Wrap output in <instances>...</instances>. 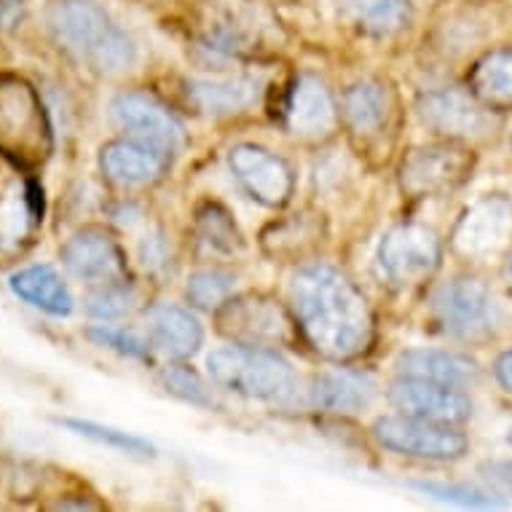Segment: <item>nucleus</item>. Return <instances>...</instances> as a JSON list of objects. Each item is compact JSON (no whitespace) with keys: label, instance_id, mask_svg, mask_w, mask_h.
<instances>
[{"label":"nucleus","instance_id":"nucleus-31","mask_svg":"<svg viewBox=\"0 0 512 512\" xmlns=\"http://www.w3.org/2000/svg\"><path fill=\"white\" fill-rule=\"evenodd\" d=\"M164 384L169 387V392H175L183 400H191V403H212L210 392L204 387V381L196 376L194 370L188 368H169L164 373Z\"/></svg>","mask_w":512,"mask_h":512},{"label":"nucleus","instance_id":"nucleus-7","mask_svg":"<svg viewBox=\"0 0 512 512\" xmlns=\"http://www.w3.org/2000/svg\"><path fill=\"white\" fill-rule=\"evenodd\" d=\"M218 328L236 344L277 346L290 338V319L269 295L247 293L228 298L218 309Z\"/></svg>","mask_w":512,"mask_h":512},{"label":"nucleus","instance_id":"nucleus-15","mask_svg":"<svg viewBox=\"0 0 512 512\" xmlns=\"http://www.w3.org/2000/svg\"><path fill=\"white\" fill-rule=\"evenodd\" d=\"M62 261L73 277L84 282L110 285V282H124L126 277L124 250L118 247L113 236L94 231V228L68 239V244L62 247Z\"/></svg>","mask_w":512,"mask_h":512},{"label":"nucleus","instance_id":"nucleus-17","mask_svg":"<svg viewBox=\"0 0 512 512\" xmlns=\"http://www.w3.org/2000/svg\"><path fill=\"white\" fill-rule=\"evenodd\" d=\"M287 126L298 137H325L336 126V102L330 97L328 86L319 78H298L290 105H287Z\"/></svg>","mask_w":512,"mask_h":512},{"label":"nucleus","instance_id":"nucleus-29","mask_svg":"<svg viewBox=\"0 0 512 512\" xmlns=\"http://www.w3.org/2000/svg\"><path fill=\"white\" fill-rule=\"evenodd\" d=\"M419 488L421 494L432 496V499H440V502L462 504V507H480V510H494V507H502L499 499L483 494V491H475V488L467 486H445V483H413Z\"/></svg>","mask_w":512,"mask_h":512},{"label":"nucleus","instance_id":"nucleus-8","mask_svg":"<svg viewBox=\"0 0 512 512\" xmlns=\"http://www.w3.org/2000/svg\"><path fill=\"white\" fill-rule=\"evenodd\" d=\"M440 242L424 226L392 228L378 247V266L392 285H416L437 269Z\"/></svg>","mask_w":512,"mask_h":512},{"label":"nucleus","instance_id":"nucleus-9","mask_svg":"<svg viewBox=\"0 0 512 512\" xmlns=\"http://www.w3.org/2000/svg\"><path fill=\"white\" fill-rule=\"evenodd\" d=\"M472 156L459 145H429L413 151L403 164V188L413 196L451 191L470 175Z\"/></svg>","mask_w":512,"mask_h":512},{"label":"nucleus","instance_id":"nucleus-10","mask_svg":"<svg viewBox=\"0 0 512 512\" xmlns=\"http://www.w3.org/2000/svg\"><path fill=\"white\" fill-rule=\"evenodd\" d=\"M231 172L242 188L266 207H282L293 194V172L285 161L258 145H236L228 156Z\"/></svg>","mask_w":512,"mask_h":512},{"label":"nucleus","instance_id":"nucleus-28","mask_svg":"<svg viewBox=\"0 0 512 512\" xmlns=\"http://www.w3.org/2000/svg\"><path fill=\"white\" fill-rule=\"evenodd\" d=\"M137 295L129 285H121V282H110V285H102L100 293H94L89 298V314L100 319H113L121 317L126 311H132Z\"/></svg>","mask_w":512,"mask_h":512},{"label":"nucleus","instance_id":"nucleus-18","mask_svg":"<svg viewBox=\"0 0 512 512\" xmlns=\"http://www.w3.org/2000/svg\"><path fill=\"white\" fill-rule=\"evenodd\" d=\"M148 333H151L153 346L172 360H185L199 352L204 338L202 325L196 322L194 314L169 303L153 306L148 311Z\"/></svg>","mask_w":512,"mask_h":512},{"label":"nucleus","instance_id":"nucleus-3","mask_svg":"<svg viewBox=\"0 0 512 512\" xmlns=\"http://www.w3.org/2000/svg\"><path fill=\"white\" fill-rule=\"evenodd\" d=\"M207 368L215 384L252 400H277L295 384L293 368L266 346H226L207 357Z\"/></svg>","mask_w":512,"mask_h":512},{"label":"nucleus","instance_id":"nucleus-36","mask_svg":"<svg viewBox=\"0 0 512 512\" xmlns=\"http://www.w3.org/2000/svg\"><path fill=\"white\" fill-rule=\"evenodd\" d=\"M510 279H512V263H510Z\"/></svg>","mask_w":512,"mask_h":512},{"label":"nucleus","instance_id":"nucleus-16","mask_svg":"<svg viewBox=\"0 0 512 512\" xmlns=\"http://www.w3.org/2000/svg\"><path fill=\"white\" fill-rule=\"evenodd\" d=\"M167 151L148 140H116L100 153L102 172L118 185L151 183L167 169Z\"/></svg>","mask_w":512,"mask_h":512},{"label":"nucleus","instance_id":"nucleus-33","mask_svg":"<svg viewBox=\"0 0 512 512\" xmlns=\"http://www.w3.org/2000/svg\"><path fill=\"white\" fill-rule=\"evenodd\" d=\"M480 472H483V478L491 480L494 486L504 488V491H510L512 494V462L483 464V467H480Z\"/></svg>","mask_w":512,"mask_h":512},{"label":"nucleus","instance_id":"nucleus-21","mask_svg":"<svg viewBox=\"0 0 512 512\" xmlns=\"http://www.w3.org/2000/svg\"><path fill=\"white\" fill-rule=\"evenodd\" d=\"M11 290L51 317H68L73 311V295L51 266H30L19 271L11 277Z\"/></svg>","mask_w":512,"mask_h":512},{"label":"nucleus","instance_id":"nucleus-4","mask_svg":"<svg viewBox=\"0 0 512 512\" xmlns=\"http://www.w3.org/2000/svg\"><path fill=\"white\" fill-rule=\"evenodd\" d=\"M51 151L49 118L38 94L22 78L0 81V153L19 167L41 164Z\"/></svg>","mask_w":512,"mask_h":512},{"label":"nucleus","instance_id":"nucleus-26","mask_svg":"<svg viewBox=\"0 0 512 512\" xmlns=\"http://www.w3.org/2000/svg\"><path fill=\"white\" fill-rule=\"evenodd\" d=\"M65 427L78 432V435L89 437V440H97V443H105L110 448H118L124 454H135V456H153V448L145 440L135 435H126V432H118V429L102 427V424H94V421H76V419H65L62 421Z\"/></svg>","mask_w":512,"mask_h":512},{"label":"nucleus","instance_id":"nucleus-24","mask_svg":"<svg viewBox=\"0 0 512 512\" xmlns=\"http://www.w3.org/2000/svg\"><path fill=\"white\" fill-rule=\"evenodd\" d=\"M472 92L488 105H510L512 102V49L491 51L478 62L472 73Z\"/></svg>","mask_w":512,"mask_h":512},{"label":"nucleus","instance_id":"nucleus-27","mask_svg":"<svg viewBox=\"0 0 512 512\" xmlns=\"http://www.w3.org/2000/svg\"><path fill=\"white\" fill-rule=\"evenodd\" d=\"M234 290V279L220 271H199L188 279V301L199 309H220Z\"/></svg>","mask_w":512,"mask_h":512},{"label":"nucleus","instance_id":"nucleus-12","mask_svg":"<svg viewBox=\"0 0 512 512\" xmlns=\"http://www.w3.org/2000/svg\"><path fill=\"white\" fill-rule=\"evenodd\" d=\"M389 400L397 411L416 419L440 421V424H462L470 419L472 403L470 397L459 392V387H445L437 381H424V378H400Z\"/></svg>","mask_w":512,"mask_h":512},{"label":"nucleus","instance_id":"nucleus-14","mask_svg":"<svg viewBox=\"0 0 512 512\" xmlns=\"http://www.w3.org/2000/svg\"><path fill=\"white\" fill-rule=\"evenodd\" d=\"M421 121L445 137H480L491 129V113L462 89H437L421 97Z\"/></svg>","mask_w":512,"mask_h":512},{"label":"nucleus","instance_id":"nucleus-6","mask_svg":"<svg viewBox=\"0 0 512 512\" xmlns=\"http://www.w3.org/2000/svg\"><path fill=\"white\" fill-rule=\"evenodd\" d=\"M373 435L384 448L395 454L454 462L467 454V437L451 429V424L416 419V416H384L373 424Z\"/></svg>","mask_w":512,"mask_h":512},{"label":"nucleus","instance_id":"nucleus-25","mask_svg":"<svg viewBox=\"0 0 512 512\" xmlns=\"http://www.w3.org/2000/svg\"><path fill=\"white\" fill-rule=\"evenodd\" d=\"M344 110L354 132H376L387 118V92L378 84H357L346 94Z\"/></svg>","mask_w":512,"mask_h":512},{"label":"nucleus","instance_id":"nucleus-22","mask_svg":"<svg viewBox=\"0 0 512 512\" xmlns=\"http://www.w3.org/2000/svg\"><path fill=\"white\" fill-rule=\"evenodd\" d=\"M314 403L330 413H357L373 400V381L360 373L333 370L314 378Z\"/></svg>","mask_w":512,"mask_h":512},{"label":"nucleus","instance_id":"nucleus-30","mask_svg":"<svg viewBox=\"0 0 512 512\" xmlns=\"http://www.w3.org/2000/svg\"><path fill=\"white\" fill-rule=\"evenodd\" d=\"M202 234H204V242H210L215 250H226V252H234L239 247V231L236 226L231 223L228 218V212H223L220 207H207V212H202Z\"/></svg>","mask_w":512,"mask_h":512},{"label":"nucleus","instance_id":"nucleus-5","mask_svg":"<svg viewBox=\"0 0 512 512\" xmlns=\"http://www.w3.org/2000/svg\"><path fill=\"white\" fill-rule=\"evenodd\" d=\"M437 325L451 338L459 341H480L488 338L499 325V306L475 279H454L432 298Z\"/></svg>","mask_w":512,"mask_h":512},{"label":"nucleus","instance_id":"nucleus-1","mask_svg":"<svg viewBox=\"0 0 512 512\" xmlns=\"http://www.w3.org/2000/svg\"><path fill=\"white\" fill-rule=\"evenodd\" d=\"M290 301L303 336L322 357L344 362L368 352L373 317L360 290L341 271L328 266L298 271Z\"/></svg>","mask_w":512,"mask_h":512},{"label":"nucleus","instance_id":"nucleus-34","mask_svg":"<svg viewBox=\"0 0 512 512\" xmlns=\"http://www.w3.org/2000/svg\"><path fill=\"white\" fill-rule=\"evenodd\" d=\"M496 378L507 392H512V352H504L496 362Z\"/></svg>","mask_w":512,"mask_h":512},{"label":"nucleus","instance_id":"nucleus-2","mask_svg":"<svg viewBox=\"0 0 512 512\" xmlns=\"http://www.w3.org/2000/svg\"><path fill=\"white\" fill-rule=\"evenodd\" d=\"M49 25L62 49L97 73L118 76L135 65L132 38L92 0H59L51 9Z\"/></svg>","mask_w":512,"mask_h":512},{"label":"nucleus","instance_id":"nucleus-19","mask_svg":"<svg viewBox=\"0 0 512 512\" xmlns=\"http://www.w3.org/2000/svg\"><path fill=\"white\" fill-rule=\"evenodd\" d=\"M397 373L405 378H424L445 387H470L478 378L475 362L454 352L440 349H411L397 357Z\"/></svg>","mask_w":512,"mask_h":512},{"label":"nucleus","instance_id":"nucleus-20","mask_svg":"<svg viewBox=\"0 0 512 512\" xmlns=\"http://www.w3.org/2000/svg\"><path fill=\"white\" fill-rule=\"evenodd\" d=\"M191 100L212 116H228L239 113L258 102L261 97V81L252 76L236 78H196L188 86Z\"/></svg>","mask_w":512,"mask_h":512},{"label":"nucleus","instance_id":"nucleus-35","mask_svg":"<svg viewBox=\"0 0 512 512\" xmlns=\"http://www.w3.org/2000/svg\"><path fill=\"white\" fill-rule=\"evenodd\" d=\"M507 440H510V443H512V429H510V435H507Z\"/></svg>","mask_w":512,"mask_h":512},{"label":"nucleus","instance_id":"nucleus-32","mask_svg":"<svg viewBox=\"0 0 512 512\" xmlns=\"http://www.w3.org/2000/svg\"><path fill=\"white\" fill-rule=\"evenodd\" d=\"M89 338L97 341L100 346H108L113 352L126 354V357H145V344L132 333L126 330H113V328H92Z\"/></svg>","mask_w":512,"mask_h":512},{"label":"nucleus","instance_id":"nucleus-23","mask_svg":"<svg viewBox=\"0 0 512 512\" xmlns=\"http://www.w3.org/2000/svg\"><path fill=\"white\" fill-rule=\"evenodd\" d=\"M338 11L370 35H392L411 22V0H338Z\"/></svg>","mask_w":512,"mask_h":512},{"label":"nucleus","instance_id":"nucleus-13","mask_svg":"<svg viewBox=\"0 0 512 512\" xmlns=\"http://www.w3.org/2000/svg\"><path fill=\"white\" fill-rule=\"evenodd\" d=\"M512 236V202L504 196H488L472 204L456 223L454 247L467 258H488L502 250Z\"/></svg>","mask_w":512,"mask_h":512},{"label":"nucleus","instance_id":"nucleus-11","mask_svg":"<svg viewBox=\"0 0 512 512\" xmlns=\"http://www.w3.org/2000/svg\"><path fill=\"white\" fill-rule=\"evenodd\" d=\"M110 116L121 129L140 140L159 145L161 151H180L185 145V129L161 102L143 92L118 94L110 105Z\"/></svg>","mask_w":512,"mask_h":512}]
</instances>
